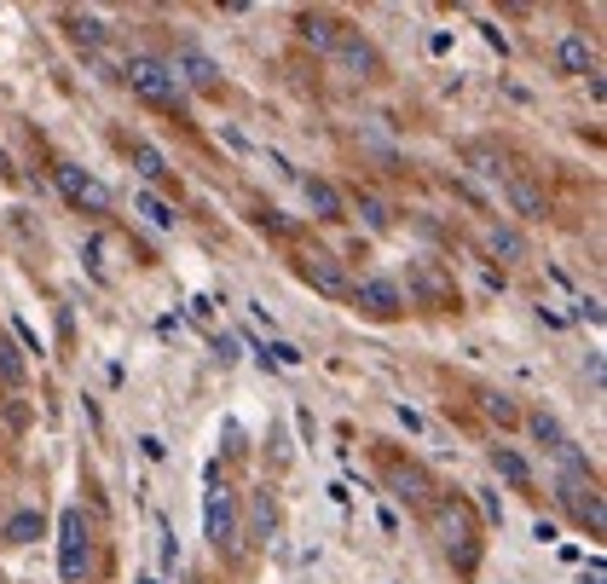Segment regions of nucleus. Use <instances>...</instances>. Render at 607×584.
I'll return each instance as SVG.
<instances>
[{"label":"nucleus","mask_w":607,"mask_h":584,"mask_svg":"<svg viewBox=\"0 0 607 584\" xmlns=\"http://www.w3.org/2000/svg\"><path fill=\"white\" fill-rule=\"evenodd\" d=\"M533 434H538V440H544V446H550V452H561L567 463H584V457L573 452V440L561 434V422H556V417H544V411H538V417H533Z\"/></svg>","instance_id":"obj_15"},{"label":"nucleus","mask_w":607,"mask_h":584,"mask_svg":"<svg viewBox=\"0 0 607 584\" xmlns=\"http://www.w3.org/2000/svg\"><path fill=\"white\" fill-rule=\"evenodd\" d=\"M202 521H209V544L220 550H237V510H232V492L220 487V480H209V492H202Z\"/></svg>","instance_id":"obj_7"},{"label":"nucleus","mask_w":607,"mask_h":584,"mask_svg":"<svg viewBox=\"0 0 607 584\" xmlns=\"http://www.w3.org/2000/svg\"><path fill=\"white\" fill-rule=\"evenodd\" d=\"M168 70H174V82H179V93H220V65L202 47H179L174 58H168Z\"/></svg>","instance_id":"obj_4"},{"label":"nucleus","mask_w":607,"mask_h":584,"mask_svg":"<svg viewBox=\"0 0 607 584\" xmlns=\"http://www.w3.org/2000/svg\"><path fill=\"white\" fill-rule=\"evenodd\" d=\"M81 573H87V521L81 510H65L58 515V579L81 584Z\"/></svg>","instance_id":"obj_3"},{"label":"nucleus","mask_w":607,"mask_h":584,"mask_svg":"<svg viewBox=\"0 0 607 584\" xmlns=\"http://www.w3.org/2000/svg\"><path fill=\"white\" fill-rule=\"evenodd\" d=\"M440 533H445V550L457 544V561L469 568V561H475V544H469V527H463V515H452V510H445V515H440Z\"/></svg>","instance_id":"obj_16"},{"label":"nucleus","mask_w":607,"mask_h":584,"mask_svg":"<svg viewBox=\"0 0 607 584\" xmlns=\"http://www.w3.org/2000/svg\"><path fill=\"white\" fill-rule=\"evenodd\" d=\"M272 527H278V515H272L267 492H260V498H255V533H260V538H272Z\"/></svg>","instance_id":"obj_24"},{"label":"nucleus","mask_w":607,"mask_h":584,"mask_svg":"<svg viewBox=\"0 0 607 584\" xmlns=\"http://www.w3.org/2000/svg\"><path fill=\"white\" fill-rule=\"evenodd\" d=\"M556 58H561V70H567V75H596V47L584 42L579 30H573V35H561Z\"/></svg>","instance_id":"obj_12"},{"label":"nucleus","mask_w":607,"mask_h":584,"mask_svg":"<svg viewBox=\"0 0 607 584\" xmlns=\"http://www.w3.org/2000/svg\"><path fill=\"white\" fill-rule=\"evenodd\" d=\"M272 359H278V365H301V348H290V341H272V348H267Z\"/></svg>","instance_id":"obj_26"},{"label":"nucleus","mask_w":607,"mask_h":584,"mask_svg":"<svg viewBox=\"0 0 607 584\" xmlns=\"http://www.w3.org/2000/svg\"><path fill=\"white\" fill-rule=\"evenodd\" d=\"M65 24H70V35H75L81 47H98V42H105V24H98L93 12H70Z\"/></svg>","instance_id":"obj_20"},{"label":"nucleus","mask_w":607,"mask_h":584,"mask_svg":"<svg viewBox=\"0 0 607 584\" xmlns=\"http://www.w3.org/2000/svg\"><path fill=\"white\" fill-rule=\"evenodd\" d=\"M584 584H602V561H591V568H584Z\"/></svg>","instance_id":"obj_30"},{"label":"nucleus","mask_w":607,"mask_h":584,"mask_svg":"<svg viewBox=\"0 0 607 584\" xmlns=\"http://www.w3.org/2000/svg\"><path fill=\"white\" fill-rule=\"evenodd\" d=\"M145 584H156V579H145Z\"/></svg>","instance_id":"obj_31"},{"label":"nucleus","mask_w":607,"mask_h":584,"mask_svg":"<svg viewBox=\"0 0 607 584\" xmlns=\"http://www.w3.org/2000/svg\"><path fill=\"white\" fill-rule=\"evenodd\" d=\"M561 503L573 510V521H584L591 533H602V492H596V475L584 469V463H567V475H561Z\"/></svg>","instance_id":"obj_2"},{"label":"nucleus","mask_w":607,"mask_h":584,"mask_svg":"<svg viewBox=\"0 0 607 584\" xmlns=\"http://www.w3.org/2000/svg\"><path fill=\"white\" fill-rule=\"evenodd\" d=\"M0 382H7V388H17V382H24V353H17L12 341H0Z\"/></svg>","instance_id":"obj_22"},{"label":"nucleus","mask_w":607,"mask_h":584,"mask_svg":"<svg viewBox=\"0 0 607 584\" xmlns=\"http://www.w3.org/2000/svg\"><path fill=\"white\" fill-rule=\"evenodd\" d=\"M128 156H133V168L145 174L151 186H156V179H168V174H174V168H168V156H162V151L151 145V139H133V145H128Z\"/></svg>","instance_id":"obj_13"},{"label":"nucleus","mask_w":607,"mask_h":584,"mask_svg":"<svg viewBox=\"0 0 607 584\" xmlns=\"http://www.w3.org/2000/svg\"><path fill=\"white\" fill-rule=\"evenodd\" d=\"M301 278L318 290V295H348L353 290V278H348V267H341L336 255H324V249H313V255H301Z\"/></svg>","instance_id":"obj_8"},{"label":"nucleus","mask_w":607,"mask_h":584,"mask_svg":"<svg viewBox=\"0 0 607 584\" xmlns=\"http://www.w3.org/2000/svg\"><path fill=\"white\" fill-rule=\"evenodd\" d=\"M359 214H364V226H371V232H382V226H388V209H382L376 197H359Z\"/></svg>","instance_id":"obj_23"},{"label":"nucleus","mask_w":607,"mask_h":584,"mask_svg":"<svg viewBox=\"0 0 607 584\" xmlns=\"http://www.w3.org/2000/svg\"><path fill=\"white\" fill-rule=\"evenodd\" d=\"M40 533H47V521H40L35 510H17V515L7 521V533H0V538H7V544H35Z\"/></svg>","instance_id":"obj_18"},{"label":"nucleus","mask_w":607,"mask_h":584,"mask_svg":"<svg viewBox=\"0 0 607 584\" xmlns=\"http://www.w3.org/2000/svg\"><path fill=\"white\" fill-rule=\"evenodd\" d=\"M486 417H492V422H515L521 411L510 406V399H503V394H492V399H486Z\"/></svg>","instance_id":"obj_25"},{"label":"nucleus","mask_w":607,"mask_h":584,"mask_svg":"<svg viewBox=\"0 0 607 584\" xmlns=\"http://www.w3.org/2000/svg\"><path fill=\"white\" fill-rule=\"evenodd\" d=\"M503 191H510V203H515L521 220H544V191L533 186L526 168H503Z\"/></svg>","instance_id":"obj_9"},{"label":"nucleus","mask_w":607,"mask_h":584,"mask_svg":"<svg viewBox=\"0 0 607 584\" xmlns=\"http://www.w3.org/2000/svg\"><path fill=\"white\" fill-rule=\"evenodd\" d=\"M52 179H58V191H65L75 209L110 214V186H105V179H93L87 168H75V163H58V168H52Z\"/></svg>","instance_id":"obj_5"},{"label":"nucleus","mask_w":607,"mask_h":584,"mask_svg":"<svg viewBox=\"0 0 607 584\" xmlns=\"http://www.w3.org/2000/svg\"><path fill=\"white\" fill-rule=\"evenodd\" d=\"M579 318H591V325H602V301H596V295H584V301H579Z\"/></svg>","instance_id":"obj_28"},{"label":"nucleus","mask_w":607,"mask_h":584,"mask_svg":"<svg viewBox=\"0 0 607 584\" xmlns=\"http://www.w3.org/2000/svg\"><path fill=\"white\" fill-rule=\"evenodd\" d=\"M12 330H17V341H24V348H30V353H40V336H35V330L24 325V318H12Z\"/></svg>","instance_id":"obj_27"},{"label":"nucleus","mask_w":607,"mask_h":584,"mask_svg":"<svg viewBox=\"0 0 607 584\" xmlns=\"http://www.w3.org/2000/svg\"><path fill=\"white\" fill-rule=\"evenodd\" d=\"M492 469L510 480V487H526L533 480V469H526V457L521 452H510V446H492Z\"/></svg>","instance_id":"obj_17"},{"label":"nucleus","mask_w":607,"mask_h":584,"mask_svg":"<svg viewBox=\"0 0 607 584\" xmlns=\"http://www.w3.org/2000/svg\"><path fill=\"white\" fill-rule=\"evenodd\" d=\"M348 301L364 318H399L405 313V290L394 284V278H359V284L348 290Z\"/></svg>","instance_id":"obj_6"},{"label":"nucleus","mask_w":607,"mask_h":584,"mask_svg":"<svg viewBox=\"0 0 607 584\" xmlns=\"http://www.w3.org/2000/svg\"><path fill=\"white\" fill-rule=\"evenodd\" d=\"M301 191H307V203L318 220H336L341 214V191L330 186V179H301Z\"/></svg>","instance_id":"obj_14"},{"label":"nucleus","mask_w":607,"mask_h":584,"mask_svg":"<svg viewBox=\"0 0 607 584\" xmlns=\"http://www.w3.org/2000/svg\"><path fill=\"white\" fill-rule=\"evenodd\" d=\"M341 35H348V30H341L330 12H301V42H307L313 52H336Z\"/></svg>","instance_id":"obj_10"},{"label":"nucleus","mask_w":607,"mask_h":584,"mask_svg":"<svg viewBox=\"0 0 607 584\" xmlns=\"http://www.w3.org/2000/svg\"><path fill=\"white\" fill-rule=\"evenodd\" d=\"M139 446H145V457H151V463H162V457H168V446H162L156 434H145V440H139Z\"/></svg>","instance_id":"obj_29"},{"label":"nucleus","mask_w":607,"mask_h":584,"mask_svg":"<svg viewBox=\"0 0 607 584\" xmlns=\"http://www.w3.org/2000/svg\"><path fill=\"white\" fill-rule=\"evenodd\" d=\"M330 58H341L348 70H359L364 82H371V75H382V58H376V47H371V42H359V35H341Z\"/></svg>","instance_id":"obj_11"},{"label":"nucleus","mask_w":607,"mask_h":584,"mask_svg":"<svg viewBox=\"0 0 607 584\" xmlns=\"http://www.w3.org/2000/svg\"><path fill=\"white\" fill-rule=\"evenodd\" d=\"M486 244H492V255H503V260H521V255H526V244H521L515 226H492V232H486Z\"/></svg>","instance_id":"obj_21"},{"label":"nucleus","mask_w":607,"mask_h":584,"mask_svg":"<svg viewBox=\"0 0 607 584\" xmlns=\"http://www.w3.org/2000/svg\"><path fill=\"white\" fill-rule=\"evenodd\" d=\"M121 75H128V87L145 98V105H156V110H186V93H179V82H174V70H168V58H151V52H133L128 65H121Z\"/></svg>","instance_id":"obj_1"},{"label":"nucleus","mask_w":607,"mask_h":584,"mask_svg":"<svg viewBox=\"0 0 607 584\" xmlns=\"http://www.w3.org/2000/svg\"><path fill=\"white\" fill-rule=\"evenodd\" d=\"M133 209L145 214L156 232H174V220H179V214H174V209H168V203H162V197H156V191H139V197H133Z\"/></svg>","instance_id":"obj_19"}]
</instances>
